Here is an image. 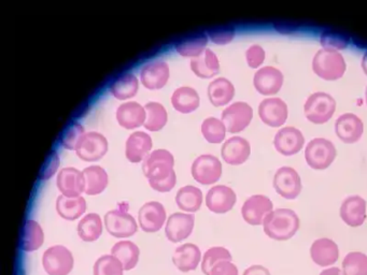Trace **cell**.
<instances>
[{
    "label": "cell",
    "mask_w": 367,
    "mask_h": 275,
    "mask_svg": "<svg viewBox=\"0 0 367 275\" xmlns=\"http://www.w3.org/2000/svg\"><path fill=\"white\" fill-rule=\"evenodd\" d=\"M175 157L169 151H152L142 161V172L149 181L152 189L158 192H169L177 184L174 170Z\"/></svg>",
    "instance_id": "1"
},
{
    "label": "cell",
    "mask_w": 367,
    "mask_h": 275,
    "mask_svg": "<svg viewBox=\"0 0 367 275\" xmlns=\"http://www.w3.org/2000/svg\"><path fill=\"white\" fill-rule=\"evenodd\" d=\"M301 227L300 217L291 209H276L264 221L265 235L275 241H288Z\"/></svg>",
    "instance_id": "2"
},
{
    "label": "cell",
    "mask_w": 367,
    "mask_h": 275,
    "mask_svg": "<svg viewBox=\"0 0 367 275\" xmlns=\"http://www.w3.org/2000/svg\"><path fill=\"white\" fill-rule=\"evenodd\" d=\"M315 76L325 81H337L347 70V64L340 52L321 49L315 53L311 63Z\"/></svg>",
    "instance_id": "3"
},
{
    "label": "cell",
    "mask_w": 367,
    "mask_h": 275,
    "mask_svg": "<svg viewBox=\"0 0 367 275\" xmlns=\"http://www.w3.org/2000/svg\"><path fill=\"white\" fill-rule=\"evenodd\" d=\"M336 100L325 92L311 94L304 103V115L310 123L322 125L335 115Z\"/></svg>",
    "instance_id": "4"
},
{
    "label": "cell",
    "mask_w": 367,
    "mask_h": 275,
    "mask_svg": "<svg viewBox=\"0 0 367 275\" xmlns=\"http://www.w3.org/2000/svg\"><path fill=\"white\" fill-rule=\"evenodd\" d=\"M337 156L333 142L325 138H315L305 148V160L313 170H325L331 167Z\"/></svg>",
    "instance_id": "5"
},
{
    "label": "cell",
    "mask_w": 367,
    "mask_h": 275,
    "mask_svg": "<svg viewBox=\"0 0 367 275\" xmlns=\"http://www.w3.org/2000/svg\"><path fill=\"white\" fill-rule=\"evenodd\" d=\"M75 266L70 250L64 245H53L42 255V267L47 275H68Z\"/></svg>",
    "instance_id": "6"
},
{
    "label": "cell",
    "mask_w": 367,
    "mask_h": 275,
    "mask_svg": "<svg viewBox=\"0 0 367 275\" xmlns=\"http://www.w3.org/2000/svg\"><path fill=\"white\" fill-rule=\"evenodd\" d=\"M104 223L109 235L117 239L133 237L138 230L135 217L125 209L109 211L105 215Z\"/></svg>",
    "instance_id": "7"
},
{
    "label": "cell",
    "mask_w": 367,
    "mask_h": 275,
    "mask_svg": "<svg viewBox=\"0 0 367 275\" xmlns=\"http://www.w3.org/2000/svg\"><path fill=\"white\" fill-rule=\"evenodd\" d=\"M222 163L211 154L199 155L192 163V177L202 185H212L222 177Z\"/></svg>",
    "instance_id": "8"
},
{
    "label": "cell",
    "mask_w": 367,
    "mask_h": 275,
    "mask_svg": "<svg viewBox=\"0 0 367 275\" xmlns=\"http://www.w3.org/2000/svg\"><path fill=\"white\" fill-rule=\"evenodd\" d=\"M253 119V109L249 103L237 101L224 109L221 119L230 134L246 129Z\"/></svg>",
    "instance_id": "9"
},
{
    "label": "cell",
    "mask_w": 367,
    "mask_h": 275,
    "mask_svg": "<svg viewBox=\"0 0 367 275\" xmlns=\"http://www.w3.org/2000/svg\"><path fill=\"white\" fill-rule=\"evenodd\" d=\"M273 185L278 195L286 200L296 199L303 189L302 179L292 167L278 169L274 175Z\"/></svg>",
    "instance_id": "10"
},
{
    "label": "cell",
    "mask_w": 367,
    "mask_h": 275,
    "mask_svg": "<svg viewBox=\"0 0 367 275\" xmlns=\"http://www.w3.org/2000/svg\"><path fill=\"white\" fill-rule=\"evenodd\" d=\"M273 211V201L265 195L251 196L241 206L243 221L251 226L263 225L266 217Z\"/></svg>",
    "instance_id": "11"
},
{
    "label": "cell",
    "mask_w": 367,
    "mask_h": 275,
    "mask_svg": "<svg viewBox=\"0 0 367 275\" xmlns=\"http://www.w3.org/2000/svg\"><path fill=\"white\" fill-rule=\"evenodd\" d=\"M108 140L100 132H86L76 153L82 160L94 163L100 160L108 152Z\"/></svg>",
    "instance_id": "12"
},
{
    "label": "cell",
    "mask_w": 367,
    "mask_h": 275,
    "mask_svg": "<svg viewBox=\"0 0 367 275\" xmlns=\"http://www.w3.org/2000/svg\"><path fill=\"white\" fill-rule=\"evenodd\" d=\"M284 74L273 66L260 68L253 76V86L263 96L278 94L284 86Z\"/></svg>",
    "instance_id": "13"
},
{
    "label": "cell",
    "mask_w": 367,
    "mask_h": 275,
    "mask_svg": "<svg viewBox=\"0 0 367 275\" xmlns=\"http://www.w3.org/2000/svg\"><path fill=\"white\" fill-rule=\"evenodd\" d=\"M259 117L269 127H281L288 121V105L278 97L264 99L259 105Z\"/></svg>",
    "instance_id": "14"
},
{
    "label": "cell",
    "mask_w": 367,
    "mask_h": 275,
    "mask_svg": "<svg viewBox=\"0 0 367 275\" xmlns=\"http://www.w3.org/2000/svg\"><path fill=\"white\" fill-rule=\"evenodd\" d=\"M195 217L192 213L176 212L167 218L165 235L173 243L185 241L193 233Z\"/></svg>",
    "instance_id": "15"
},
{
    "label": "cell",
    "mask_w": 367,
    "mask_h": 275,
    "mask_svg": "<svg viewBox=\"0 0 367 275\" xmlns=\"http://www.w3.org/2000/svg\"><path fill=\"white\" fill-rule=\"evenodd\" d=\"M166 210L161 202H146L138 212V223L140 228L146 233L160 231L164 224H166Z\"/></svg>",
    "instance_id": "16"
},
{
    "label": "cell",
    "mask_w": 367,
    "mask_h": 275,
    "mask_svg": "<svg viewBox=\"0 0 367 275\" xmlns=\"http://www.w3.org/2000/svg\"><path fill=\"white\" fill-rule=\"evenodd\" d=\"M274 146L279 154L284 156H293L303 150L305 138L303 132L293 126L278 130L274 138Z\"/></svg>",
    "instance_id": "17"
},
{
    "label": "cell",
    "mask_w": 367,
    "mask_h": 275,
    "mask_svg": "<svg viewBox=\"0 0 367 275\" xmlns=\"http://www.w3.org/2000/svg\"><path fill=\"white\" fill-rule=\"evenodd\" d=\"M237 201L236 192L226 185H216L208 190L206 206L216 214H226L233 210Z\"/></svg>",
    "instance_id": "18"
},
{
    "label": "cell",
    "mask_w": 367,
    "mask_h": 275,
    "mask_svg": "<svg viewBox=\"0 0 367 275\" xmlns=\"http://www.w3.org/2000/svg\"><path fill=\"white\" fill-rule=\"evenodd\" d=\"M170 76L168 64L162 59L146 64L140 71V81L148 90H158L165 88Z\"/></svg>",
    "instance_id": "19"
},
{
    "label": "cell",
    "mask_w": 367,
    "mask_h": 275,
    "mask_svg": "<svg viewBox=\"0 0 367 275\" xmlns=\"http://www.w3.org/2000/svg\"><path fill=\"white\" fill-rule=\"evenodd\" d=\"M335 132L338 139L344 144H356L364 134V123L354 113H345L336 119Z\"/></svg>",
    "instance_id": "20"
},
{
    "label": "cell",
    "mask_w": 367,
    "mask_h": 275,
    "mask_svg": "<svg viewBox=\"0 0 367 275\" xmlns=\"http://www.w3.org/2000/svg\"><path fill=\"white\" fill-rule=\"evenodd\" d=\"M340 218L347 226H362L366 221V201L361 196H349L342 201L339 210Z\"/></svg>",
    "instance_id": "21"
},
{
    "label": "cell",
    "mask_w": 367,
    "mask_h": 275,
    "mask_svg": "<svg viewBox=\"0 0 367 275\" xmlns=\"http://www.w3.org/2000/svg\"><path fill=\"white\" fill-rule=\"evenodd\" d=\"M250 155V142L243 136L228 138L221 148L222 158L231 166H240L248 160Z\"/></svg>",
    "instance_id": "22"
},
{
    "label": "cell",
    "mask_w": 367,
    "mask_h": 275,
    "mask_svg": "<svg viewBox=\"0 0 367 275\" xmlns=\"http://www.w3.org/2000/svg\"><path fill=\"white\" fill-rule=\"evenodd\" d=\"M153 141L151 136L146 131H135L125 142V156L133 163H139L151 153Z\"/></svg>",
    "instance_id": "23"
},
{
    "label": "cell",
    "mask_w": 367,
    "mask_h": 275,
    "mask_svg": "<svg viewBox=\"0 0 367 275\" xmlns=\"http://www.w3.org/2000/svg\"><path fill=\"white\" fill-rule=\"evenodd\" d=\"M57 185L62 195L79 197L84 192L83 173L74 167L63 168L57 175Z\"/></svg>",
    "instance_id": "24"
},
{
    "label": "cell",
    "mask_w": 367,
    "mask_h": 275,
    "mask_svg": "<svg viewBox=\"0 0 367 275\" xmlns=\"http://www.w3.org/2000/svg\"><path fill=\"white\" fill-rule=\"evenodd\" d=\"M311 260L319 267H332L338 262L339 247L329 238H320L310 246Z\"/></svg>",
    "instance_id": "25"
},
{
    "label": "cell",
    "mask_w": 367,
    "mask_h": 275,
    "mask_svg": "<svg viewBox=\"0 0 367 275\" xmlns=\"http://www.w3.org/2000/svg\"><path fill=\"white\" fill-rule=\"evenodd\" d=\"M115 117L119 125L124 129H136L140 126H144L146 121V110L144 105L136 101H127L117 107Z\"/></svg>",
    "instance_id": "26"
},
{
    "label": "cell",
    "mask_w": 367,
    "mask_h": 275,
    "mask_svg": "<svg viewBox=\"0 0 367 275\" xmlns=\"http://www.w3.org/2000/svg\"><path fill=\"white\" fill-rule=\"evenodd\" d=\"M203 259L201 249L193 243H185L177 247L173 254V264L181 272L197 270Z\"/></svg>",
    "instance_id": "27"
},
{
    "label": "cell",
    "mask_w": 367,
    "mask_h": 275,
    "mask_svg": "<svg viewBox=\"0 0 367 275\" xmlns=\"http://www.w3.org/2000/svg\"><path fill=\"white\" fill-rule=\"evenodd\" d=\"M45 243V233L42 227L34 219H28L20 235V247L25 253H33L38 251Z\"/></svg>",
    "instance_id": "28"
},
{
    "label": "cell",
    "mask_w": 367,
    "mask_h": 275,
    "mask_svg": "<svg viewBox=\"0 0 367 275\" xmlns=\"http://www.w3.org/2000/svg\"><path fill=\"white\" fill-rule=\"evenodd\" d=\"M171 105L176 111L182 115L197 111L201 105V97L197 90L190 86H181L171 95Z\"/></svg>",
    "instance_id": "29"
},
{
    "label": "cell",
    "mask_w": 367,
    "mask_h": 275,
    "mask_svg": "<svg viewBox=\"0 0 367 275\" xmlns=\"http://www.w3.org/2000/svg\"><path fill=\"white\" fill-rule=\"evenodd\" d=\"M207 94L212 105L224 107L234 99L235 86L228 78H216L208 86Z\"/></svg>",
    "instance_id": "30"
},
{
    "label": "cell",
    "mask_w": 367,
    "mask_h": 275,
    "mask_svg": "<svg viewBox=\"0 0 367 275\" xmlns=\"http://www.w3.org/2000/svg\"><path fill=\"white\" fill-rule=\"evenodd\" d=\"M84 177V192L88 196L100 195L109 183L107 171L103 167L92 165L82 171Z\"/></svg>",
    "instance_id": "31"
},
{
    "label": "cell",
    "mask_w": 367,
    "mask_h": 275,
    "mask_svg": "<svg viewBox=\"0 0 367 275\" xmlns=\"http://www.w3.org/2000/svg\"><path fill=\"white\" fill-rule=\"evenodd\" d=\"M192 71L201 78H211L220 72V62L212 49H206L202 55L190 63Z\"/></svg>",
    "instance_id": "32"
},
{
    "label": "cell",
    "mask_w": 367,
    "mask_h": 275,
    "mask_svg": "<svg viewBox=\"0 0 367 275\" xmlns=\"http://www.w3.org/2000/svg\"><path fill=\"white\" fill-rule=\"evenodd\" d=\"M208 36L203 33L189 35L177 41L175 49L183 57L197 59L207 49Z\"/></svg>",
    "instance_id": "33"
},
{
    "label": "cell",
    "mask_w": 367,
    "mask_h": 275,
    "mask_svg": "<svg viewBox=\"0 0 367 275\" xmlns=\"http://www.w3.org/2000/svg\"><path fill=\"white\" fill-rule=\"evenodd\" d=\"M88 209L86 200L82 196L79 197H66L59 195L57 199V211L62 218L66 221H76L81 217Z\"/></svg>",
    "instance_id": "34"
},
{
    "label": "cell",
    "mask_w": 367,
    "mask_h": 275,
    "mask_svg": "<svg viewBox=\"0 0 367 275\" xmlns=\"http://www.w3.org/2000/svg\"><path fill=\"white\" fill-rule=\"evenodd\" d=\"M139 81L133 74H124L117 76L110 86V93L119 100H129L137 95Z\"/></svg>",
    "instance_id": "35"
},
{
    "label": "cell",
    "mask_w": 367,
    "mask_h": 275,
    "mask_svg": "<svg viewBox=\"0 0 367 275\" xmlns=\"http://www.w3.org/2000/svg\"><path fill=\"white\" fill-rule=\"evenodd\" d=\"M203 192L197 186L187 185L177 192L176 204L185 213H195L203 204Z\"/></svg>",
    "instance_id": "36"
},
{
    "label": "cell",
    "mask_w": 367,
    "mask_h": 275,
    "mask_svg": "<svg viewBox=\"0 0 367 275\" xmlns=\"http://www.w3.org/2000/svg\"><path fill=\"white\" fill-rule=\"evenodd\" d=\"M103 219L97 213L84 215L78 224L77 231L80 239L86 243H92L100 239L103 233Z\"/></svg>",
    "instance_id": "37"
},
{
    "label": "cell",
    "mask_w": 367,
    "mask_h": 275,
    "mask_svg": "<svg viewBox=\"0 0 367 275\" xmlns=\"http://www.w3.org/2000/svg\"><path fill=\"white\" fill-rule=\"evenodd\" d=\"M111 255L121 262L125 271L133 270L139 262L140 250L134 242L119 241L112 246Z\"/></svg>",
    "instance_id": "38"
},
{
    "label": "cell",
    "mask_w": 367,
    "mask_h": 275,
    "mask_svg": "<svg viewBox=\"0 0 367 275\" xmlns=\"http://www.w3.org/2000/svg\"><path fill=\"white\" fill-rule=\"evenodd\" d=\"M146 110V121L144 127L149 131L156 132L162 130L168 121L166 107L160 103L150 101L144 105Z\"/></svg>",
    "instance_id": "39"
},
{
    "label": "cell",
    "mask_w": 367,
    "mask_h": 275,
    "mask_svg": "<svg viewBox=\"0 0 367 275\" xmlns=\"http://www.w3.org/2000/svg\"><path fill=\"white\" fill-rule=\"evenodd\" d=\"M226 129L222 119H216V117H210L204 119L202 124V134L206 141L211 144H220L226 140Z\"/></svg>",
    "instance_id": "40"
},
{
    "label": "cell",
    "mask_w": 367,
    "mask_h": 275,
    "mask_svg": "<svg viewBox=\"0 0 367 275\" xmlns=\"http://www.w3.org/2000/svg\"><path fill=\"white\" fill-rule=\"evenodd\" d=\"M84 134H86V130L79 122H69L61 136L62 146L66 150L76 151Z\"/></svg>",
    "instance_id": "41"
},
{
    "label": "cell",
    "mask_w": 367,
    "mask_h": 275,
    "mask_svg": "<svg viewBox=\"0 0 367 275\" xmlns=\"http://www.w3.org/2000/svg\"><path fill=\"white\" fill-rule=\"evenodd\" d=\"M342 269L346 275H367V255L350 252L342 260Z\"/></svg>",
    "instance_id": "42"
},
{
    "label": "cell",
    "mask_w": 367,
    "mask_h": 275,
    "mask_svg": "<svg viewBox=\"0 0 367 275\" xmlns=\"http://www.w3.org/2000/svg\"><path fill=\"white\" fill-rule=\"evenodd\" d=\"M232 254L228 249L223 246H214L204 254L203 259H202V271L204 274L210 275L212 269L219 262H224V260L232 262Z\"/></svg>",
    "instance_id": "43"
},
{
    "label": "cell",
    "mask_w": 367,
    "mask_h": 275,
    "mask_svg": "<svg viewBox=\"0 0 367 275\" xmlns=\"http://www.w3.org/2000/svg\"><path fill=\"white\" fill-rule=\"evenodd\" d=\"M124 267L115 256L104 255L95 262L93 275H124Z\"/></svg>",
    "instance_id": "44"
},
{
    "label": "cell",
    "mask_w": 367,
    "mask_h": 275,
    "mask_svg": "<svg viewBox=\"0 0 367 275\" xmlns=\"http://www.w3.org/2000/svg\"><path fill=\"white\" fill-rule=\"evenodd\" d=\"M349 42V37L342 33L335 32V30H325L320 36V45L322 49L339 52L342 49H347Z\"/></svg>",
    "instance_id": "45"
},
{
    "label": "cell",
    "mask_w": 367,
    "mask_h": 275,
    "mask_svg": "<svg viewBox=\"0 0 367 275\" xmlns=\"http://www.w3.org/2000/svg\"><path fill=\"white\" fill-rule=\"evenodd\" d=\"M235 32L234 27L232 26H218L212 27L207 30L208 39L218 45H226L234 40Z\"/></svg>",
    "instance_id": "46"
},
{
    "label": "cell",
    "mask_w": 367,
    "mask_h": 275,
    "mask_svg": "<svg viewBox=\"0 0 367 275\" xmlns=\"http://www.w3.org/2000/svg\"><path fill=\"white\" fill-rule=\"evenodd\" d=\"M59 163H61V160H59V156L57 151H50L47 156L45 157V163H43L42 167L39 171V180L47 181V180H50L51 177H54L55 173L59 170Z\"/></svg>",
    "instance_id": "47"
},
{
    "label": "cell",
    "mask_w": 367,
    "mask_h": 275,
    "mask_svg": "<svg viewBox=\"0 0 367 275\" xmlns=\"http://www.w3.org/2000/svg\"><path fill=\"white\" fill-rule=\"evenodd\" d=\"M266 59V52L260 45H253L246 51V62L249 67L257 69L263 65Z\"/></svg>",
    "instance_id": "48"
},
{
    "label": "cell",
    "mask_w": 367,
    "mask_h": 275,
    "mask_svg": "<svg viewBox=\"0 0 367 275\" xmlns=\"http://www.w3.org/2000/svg\"><path fill=\"white\" fill-rule=\"evenodd\" d=\"M210 275H239V271L231 260H224L214 267Z\"/></svg>",
    "instance_id": "49"
},
{
    "label": "cell",
    "mask_w": 367,
    "mask_h": 275,
    "mask_svg": "<svg viewBox=\"0 0 367 275\" xmlns=\"http://www.w3.org/2000/svg\"><path fill=\"white\" fill-rule=\"evenodd\" d=\"M243 275H272L269 270L266 267L261 264H255V266L249 267L248 269L243 271Z\"/></svg>",
    "instance_id": "50"
},
{
    "label": "cell",
    "mask_w": 367,
    "mask_h": 275,
    "mask_svg": "<svg viewBox=\"0 0 367 275\" xmlns=\"http://www.w3.org/2000/svg\"><path fill=\"white\" fill-rule=\"evenodd\" d=\"M319 275H346L342 271V269L337 268V267H330V268L325 269L321 271Z\"/></svg>",
    "instance_id": "51"
},
{
    "label": "cell",
    "mask_w": 367,
    "mask_h": 275,
    "mask_svg": "<svg viewBox=\"0 0 367 275\" xmlns=\"http://www.w3.org/2000/svg\"><path fill=\"white\" fill-rule=\"evenodd\" d=\"M363 72L367 76V52L363 55L362 63H361Z\"/></svg>",
    "instance_id": "52"
},
{
    "label": "cell",
    "mask_w": 367,
    "mask_h": 275,
    "mask_svg": "<svg viewBox=\"0 0 367 275\" xmlns=\"http://www.w3.org/2000/svg\"><path fill=\"white\" fill-rule=\"evenodd\" d=\"M365 99H366V103H367V86H366V90H365Z\"/></svg>",
    "instance_id": "53"
}]
</instances>
